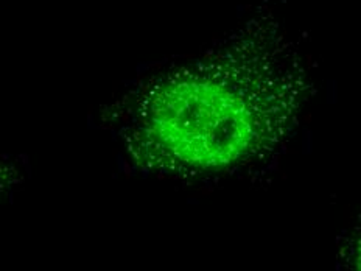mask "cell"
Here are the masks:
<instances>
[{"label": "cell", "mask_w": 361, "mask_h": 271, "mask_svg": "<svg viewBox=\"0 0 361 271\" xmlns=\"http://www.w3.org/2000/svg\"><path fill=\"white\" fill-rule=\"evenodd\" d=\"M350 271H361V228L358 229L355 239L350 246Z\"/></svg>", "instance_id": "obj_2"}, {"label": "cell", "mask_w": 361, "mask_h": 271, "mask_svg": "<svg viewBox=\"0 0 361 271\" xmlns=\"http://www.w3.org/2000/svg\"><path fill=\"white\" fill-rule=\"evenodd\" d=\"M314 88L299 37L263 6L220 47L145 89L135 147L153 167L179 173L260 165L288 145Z\"/></svg>", "instance_id": "obj_1"}]
</instances>
